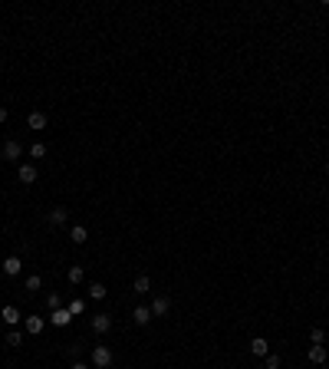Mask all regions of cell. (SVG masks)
Returning <instances> with one entry per match:
<instances>
[{
	"instance_id": "cell-15",
	"label": "cell",
	"mask_w": 329,
	"mask_h": 369,
	"mask_svg": "<svg viewBox=\"0 0 329 369\" xmlns=\"http://www.w3.org/2000/svg\"><path fill=\"white\" fill-rule=\"evenodd\" d=\"M132 287H135V294H148V290H152V280H148V274H138Z\"/></svg>"
},
{
	"instance_id": "cell-9",
	"label": "cell",
	"mask_w": 329,
	"mask_h": 369,
	"mask_svg": "<svg viewBox=\"0 0 329 369\" xmlns=\"http://www.w3.org/2000/svg\"><path fill=\"white\" fill-rule=\"evenodd\" d=\"M43 317H26V323H23V330L30 333V336H40V333H43Z\"/></svg>"
},
{
	"instance_id": "cell-28",
	"label": "cell",
	"mask_w": 329,
	"mask_h": 369,
	"mask_svg": "<svg viewBox=\"0 0 329 369\" xmlns=\"http://www.w3.org/2000/svg\"><path fill=\"white\" fill-rule=\"evenodd\" d=\"M326 175H329V162H326Z\"/></svg>"
},
{
	"instance_id": "cell-5",
	"label": "cell",
	"mask_w": 329,
	"mask_h": 369,
	"mask_svg": "<svg viewBox=\"0 0 329 369\" xmlns=\"http://www.w3.org/2000/svg\"><path fill=\"white\" fill-rule=\"evenodd\" d=\"M93 330L99 333V336H102V333H109L112 330V317H109V313H96V317H93Z\"/></svg>"
},
{
	"instance_id": "cell-2",
	"label": "cell",
	"mask_w": 329,
	"mask_h": 369,
	"mask_svg": "<svg viewBox=\"0 0 329 369\" xmlns=\"http://www.w3.org/2000/svg\"><path fill=\"white\" fill-rule=\"evenodd\" d=\"M93 366H99V369H106V366H112V350H109V346H96V350H93Z\"/></svg>"
},
{
	"instance_id": "cell-13",
	"label": "cell",
	"mask_w": 329,
	"mask_h": 369,
	"mask_svg": "<svg viewBox=\"0 0 329 369\" xmlns=\"http://www.w3.org/2000/svg\"><path fill=\"white\" fill-rule=\"evenodd\" d=\"M329 359V353H326V346H310V363H326Z\"/></svg>"
},
{
	"instance_id": "cell-8",
	"label": "cell",
	"mask_w": 329,
	"mask_h": 369,
	"mask_svg": "<svg viewBox=\"0 0 329 369\" xmlns=\"http://www.w3.org/2000/svg\"><path fill=\"white\" fill-rule=\"evenodd\" d=\"M250 353H254V356H267V353H270L267 336H254V339H250Z\"/></svg>"
},
{
	"instance_id": "cell-3",
	"label": "cell",
	"mask_w": 329,
	"mask_h": 369,
	"mask_svg": "<svg viewBox=\"0 0 329 369\" xmlns=\"http://www.w3.org/2000/svg\"><path fill=\"white\" fill-rule=\"evenodd\" d=\"M0 152H4V158H7V162H17V158L23 155V145H20L17 138H7V142H4V149H0Z\"/></svg>"
},
{
	"instance_id": "cell-7",
	"label": "cell",
	"mask_w": 329,
	"mask_h": 369,
	"mask_svg": "<svg viewBox=\"0 0 329 369\" xmlns=\"http://www.w3.org/2000/svg\"><path fill=\"white\" fill-rule=\"evenodd\" d=\"M20 270H23V261H20L17 254H10V257L4 261V274H7V277H17Z\"/></svg>"
},
{
	"instance_id": "cell-11",
	"label": "cell",
	"mask_w": 329,
	"mask_h": 369,
	"mask_svg": "<svg viewBox=\"0 0 329 369\" xmlns=\"http://www.w3.org/2000/svg\"><path fill=\"white\" fill-rule=\"evenodd\" d=\"M0 317H4V323L10 326V330H13V326L20 323V310H17V307H10V303H7V307L0 310Z\"/></svg>"
},
{
	"instance_id": "cell-18",
	"label": "cell",
	"mask_w": 329,
	"mask_h": 369,
	"mask_svg": "<svg viewBox=\"0 0 329 369\" xmlns=\"http://www.w3.org/2000/svg\"><path fill=\"white\" fill-rule=\"evenodd\" d=\"M7 346H23V333L20 330H7Z\"/></svg>"
},
{
	"instance_id": "cell-25",
	"label": "cell",
	"mask_w": 329,
	"mask_h": 369,
	"mask_svg": "<svg viewBox=\"0 0 329 369\" xmlns=\"http://www.w3.org/2000/svg\"><path fill=\"white\" fill-rule=\"evenodd\" d=\"M46 307H50V310H56V307H63L59 294H50V297H46Z\"/></svg>"
},
{
	"instance_id": "cell-6",
	"label": "cell",
	"mask_w": 329,
	"mask_h": 369,
	"mask_svg": "<svg viewBox=\"0 0 329 369\" xmlns=\"http://www.w3.org/2000/svg\"><path fill=\"white\" fill-rule=\"evenodd\" d=\"M17 178H20V182H23V185H33V182H37V165H33V162H26V165H20V172H17Z\"/></svg>"
},
{
	"instance_id": "cell-14",
	"label": "cell",
	"mask_w": 329,
	"mask_h": 369,
	"mask_svg": "<svg viewBox=\"0 0 329 369\" xmlns=\"http://www.w3.org/2000/svg\"><path fill=\"white\" fill-rule=\"evenodd\" d=\"M69 238H73V244H86V241H89V231L82 224H76L73 231H69Z\"/></svg>"
},
{
	"instance_id": "cell-4",
	"label": "cell",
	"mask_w": 329,
	"mask_h": 369,
	"mask_svg": "<svg viewBox=\"0 0 329 369\" xmlns=\"http://www.w3.org/2000/svg\"><path fill=\"white\" fill-rule=\"evenodd\" d=\"M26 125H30L33 132H43V129H46V112H40V109H33V112L26 116Z\"/></svg>"
},
{
	"instance_id": "cell-23",
	"label": "cell",
	"mask_w": 329,
	"mask_h": 369,
	"mask_svg": "<svg viewBox=\"0 0 329 369\" xmlns=\"http://www.w3.org/2000/svg\"><path fill=\"white\" fill-rule=\"evenodd\" d=\"M263 359H267V369H280V356H277V353H267Z\"/></svg>"
},
{
	"instance_id": "cell-10",
	"label": "cell",
	"mask_w": 329,
	"mask_h": 369,
	"mask_svg": "<svg viewBox=\"0 0 329 369\" xmlns=\"http://www.w3.org/2000/svg\"><path fill=\"white\" fill-rule=\"evenodd\" d=\"M168 310H171V300H168V297H155V300H152V317H165Z\"/></svg>"
},
{
	"instance_id": "cell-26",
	"label": "cell",
	"mask_w": 329,
	"mask_h": 369,
	"mask_svg": "<svg viewBox=\"0 0 329 369\" xmlns=\"http://www.w3.org/2000/svg\"><path fill=\"white\" fill-rule=\"evenodd\" d=\"M7 116H10V112H7V106H0V122H7Z\"/></svg>"
},
{
	"instance_id": "cell-16",
	"label": "cell",
	"mask_w": 329,
	"mask_h": 369,
	"mask_svg": "<svg viewBox=\"0 0 329 369\" xmlns=\"http://www.w3.org/2000/svg\"><path fill=\"white\" fill-rule=\"evenodd\" d=\"M66 218H69L66 208H53L50 211V224H66Z\"/></svg>"
},
{
	"instance_id": "cell-12",
	"label": "cell",
	"mask_w": 329,
	"mask_h": 369,
	"mask_svg": "<svg viewBox=\"0 0 329 369\" xmlns=\"http://www.w3.org/2000/svg\"><path fill=\"white\" fill-rule=\"evenodd\" d=\"M132 320H135L138 326H148V323H152V307H135V313H132Z\"/></svg>"
},
{
	"instance_id": "cell-20",
	"label": "cell",
	"mask_w": 329,
	"mask_h": 369,
	"mask_svg": "<svg viewBox=\"0 0 329 369\" xmlns=\"http://www.w3.org/2000/svg\"><path fill=\"white\" fill-rule=\"evenodd\" d=\"M89 297H93V300H102V297H106V287H102V283H89Z\"/></svg>"
},
{
	"instance_id": "cell-19",
	"label": "cell",
	"mask_w": 329,
	"mask_h": 369,
	"mask_svg": "<svg viewBox=\"0 0 329 369\" xmlns=\"http://www.w3.org/2000/svg\"><path fill=\"white\" fill-rule=\"evenodd\" d=\"M23 287H26V290H40V287H43V277H40V274H30V277L23 280Z\"/></svg>"
},
{
	"instance_id": "cell-24",
	"label": "cell",
	"mask_w": 329,
	"mask_h": 369,
	"mask_svg": "<svg viewBox=\"0 0 329 369\" xmlns=\"http://www.w3.org/2000/svg\"><path fill=\"white\" fill-rule=\"evenodd\" d=\"M82 310H86V303H82V300H73V303H69V313H73V317H79Z\"/></svg>"
},
{
	"instance_id": "cell-21",
	"label": "cell",
	"mask_w": 329,
	"mask_h": 369,
	"mask_svg": "<svg viewBox=\"0 0 329 369\" xmlns=\"http://www.w3.org/2000/svg\"><path fill=\"white\" fill-rule=\"evenodd\" d=\"M43 155H46V145L43 142H33L30 145V158H43Z\"/></svg>"
},
{
	"instance_id": "cell-17",
	"label": "cell",
	"mask_w": 329,
	"mask_h": 369,
	"mask_svg": "<svg viewBox=\"0 0 329 369\" xmlns=\"http://www.w3.org/2000/svg\"><path fill=\"white\" fill-rule=\"evenodd\" d=\"M82 277H86V270H82L79 264H73V267H69V274H66V280L69 283H82Z\"/></svg>"
},
{
	"instance_id": "cell-27",
	"label": "cell",
	"mask_w": 329,
	"mask_h": 369,
	"mask_svg": "<svg viewBox=\"0 0 329 369\" xmlns=\"http://www.w3.org/2000/svg\"><path fill=\"white\" fill-rule=\"evenodd\" d=\"M69 369H86V363H73V366H69Z\"/></svg>"
},
{
	"instance_id": "cell-1",
	"label": "cell",
	"mask_w": 329,
	"mask_h": 369,
	"mask_svg": "<svg viewBox=\"0 0 329 369\" xmlns=\"http://www.w3.org/2000/svg\"><path fill=\"white\" fill-rule=\"evenodd\" d=\"M50 323L56 326V330L69 326V323H73V313H69V307H56V310H50Z\"/></svg>"
},
{
	"instance_id": "cell-22",
	"label": "cell",
	"mask_w": 329,
	"mask_h": 369,
	"mask_svg": "<svg viewBox=\"0 0 329 369\" xmlns=\"http://www.w3.org/2000/svg\"><path fill=\"white\" fill-rule=\"evenodd\" d=\"M310 343L313 346H323L326 343V336H323V330H319V326H316V330H310Z\"/></svg>"
}]
</instances>
